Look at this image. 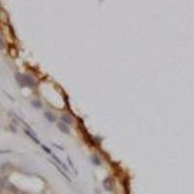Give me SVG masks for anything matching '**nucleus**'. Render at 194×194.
I'll list each match as a JSON object with an SVG mask.
<instances>
[{
  "instance_id": "nucleus-1",
  "label": "nucleus",
  "mask_w": 194,
  "mask_h": 194,
  "mask_svg": "<svg viewBox=\"0 0 194 194\" xmlns=\"http://www.w3.org/2000/svg\"><path fill=\"white\" fill-rule=\"evenodd\" d=\"M15 79H16V81H17V83L20 84V86L33 87L35 86V81H34V79L31 78V77L28 75H25V74H20V73H16Z\"/></svg>"
},
{
  "instance_id": "nucleus-2",
  "label": "nucleus",
  "mask_w": 194,
  "mask_h": 194,
  "mask_svg": "<svg viewBox=\"0 0 194 194\" xmlns=\"http://www.w3.org/2000/svg\"><path fill=\"white\" fill-rule=\"evenodd\" d=\"M25 132L26 135H28V137L30 138V139L32 140L33 142H35L37 145H41V144H40V142H39V140L37 139L36 134L34 133V132H32L30 129H27V128H25Z\"/></svg>"
},
{
  "instance_id": "nucleus-3",
  "label": "nucleus",
  "mask_w": 194,
  "mask_h": 194,
  "mask_svg": "<svg viewBox=\"0 0 194 194\" xmlns=\"http://www.w3.org/2000/svg\"><path fill=\"white\" fill-rule=\"evenodd\" d=\"M103 187L107 191L113 190V180H112L111 178H107V179L104 180L103 182Z\"/></svg>"
},
{
  "instance_id": "nucleus-4",
  "label": "nucleus",
  "mask_w": 194,
  "mask_h": 194,
  "mask_svg": "<svg viewBox=\"0 0 194 194\" xmlns=\"http://www.w3.org/2000/svg\"><path fill=\"white\" fill-rule=\"evenodd\" d=\"M57 127H58V129H59L61 132H63V133H65V134L69 133V128L67 127V125L64 123V122H58Z\"/></svg>"
},
{
  "instance_id": "nucleus-5",
  "label": "nucleus",
  "mask_w": 194,
  "mask_h": 194,
  "mask_svg": "<svg viewBox=\"0 0 194 194\" xmlns=\"http://www.w3.org/2000/svg\"><path fill=\"white\" fill-rule=\"evenodd\" d=\"M61 120H62V122H64L65 124H71L72 123V118H71L68 115H62L61 116Z\"/></svg>"
},
{
  "instance_id": "nucleus-6",
  "label": "nucleus",
  "mask_w": 194,
  "mask_h": 194,
  "mask_svg": "<svg viewBox=\"0 0 194 194\" xmlns=\"http://www.w3.org/2000/svg\"><path fill=\"white\" fill-rule=\"evenodd\" d=\"M45 118H46L48 120L50 121V122H54L55 121L54 116L52 115V114L50 113V112H46V113H45Z\"/></svg>"
},
{
  "instance_id": "nucleus-7",
  "label": "nucleus",
  "mask_w": 194,
  "mask_h": 194,
  "mask_svg": "<svg viewBox=\"0 0 194 194\" xmlns=\"http://www.w3.org/2000/svg\"><path fill=\"white\" fill-rule=\"evenodd\" d=\"M52 158L54 159V161H56V162H57V163H58V165L62 166V168H63V169L65 168V170H68V169H67V167H66V165H65V164H63V163H62V161H61V160H59V158H58L56 155H52Z\"/></svg>"
},
{
  "instance_id": "nucleus-8",
  "label": "nucleus",
  "mask_w": 194,
  "mask_h": 194,
  "mask_svg": "<svg viewBox=\"0 0 194 194\" xmlns=\"http://www.w3.org/2000/svg\"><path fill=\"white\" fill-rule=\"evenodd\" d=\"M31 104H32L33 107H35L37 109L42 108V104H41V102H40L39 100H33L32 102H31Z\"/></svg>"
},
{
  "instance_id": "nucleus-9",
  "label": "nucleus",
  "mask_w": 194,
  "mask_h": 194,
  "mask_svg": "<svg viewBox=\"0 0 194 194\" xmlns=\"http://www.w3.org/2000/svg\"><path fill=\"white\" fill-rule=\"evenodd\" d=\"M54 167H55V168H56V169L58 170V171H59V173H60V174L62 175V176H64V177L66 178V179H67V180H69V182H70V179H69V178L67 177V175H66L65 173L63 172L62 170H61V169L59 168V166H58V165H56V164H54Z\"/></svg>"
},
{
  "instance_id": "nucleus-10",
  "label": "nucleus",
  "mask_w": 194,
  "mask_h": 194,
  "mask_svg": "<svg viewBox=\"0 0 194 194\" xmlns=\"http://www.w3.org/2000/svg\"><path fill=\"white\" fill-rule=\"evenodd\" d=\"M91 161L93 162L95 165H100V164H101V162H100V160H99V158H98L96 155H93V156H92V157H91Z\"/></svg>"
},
{
  "instance_id": "nucleus-11",
  "label": "nucleus",
  "mask_w": 194,
  "mask_h": 194,
  "mask_svg": "<svg viewBox=\"0 0 194 194\" xmlns=\"http://www.w3.org/2000/svg\"><path fill=\"white\" fill-rule=\"evenodd\" d=\"M41 147H42V148H43V150L46 151L47 153H49V155H52V150H50V148H48L46 146H44V145H41Z\"/></svg>"
},
{
  "instance_id": "nucleus-12",
  "label": "nucleus",
  "mask_w": 194,
  "mask_h": 194,
  "mask_svg": "<svg viewBox=\"0 0 194 194\" xmlns=\"http://www.w3.org/2000/svg\"><path fill=\"white\" fill-rule=\"evenodd\" d=\"M4 48V44H3V41H2V39H0V50H2Z\"/></svg>"
},
{
  "instance_id": "nucleus-13",
  "label": "nucleus",
  "mask_w": 194,
  "mask_h": 194,
  "mask_svg": "<svg viewBox=\"0 0 194 194\" xmlns=\"http://www.w3.org/2000/svg\"><path fill=\"white\" fill-rule=\"evenodd\" d=\"M6 152H9L8 150H5V151H3V150H0V153H6Z\"/></svg>"
}]
</instances>
